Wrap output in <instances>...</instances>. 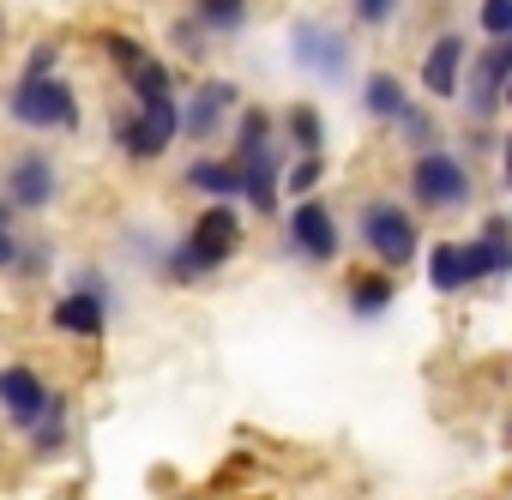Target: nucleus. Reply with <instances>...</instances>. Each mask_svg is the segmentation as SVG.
<instances>
[{
	"mask_svg": "<svg viewBox=\"0 0 512 500\" xmlns=\"http://www.w3.org/2000/svg\"><path fill=\"white\" fill-rule=\"evenodd\" d=\"M241 241V217L229 211V205H211L199 223H193V235L175 247V260H169V278L175 284H193L199 272H211V266H223L229 260V247Z\"/></svg>",
	"mask_w": 512,
	"mask_h": 500,
	"instance_id": "obj_1",
	"label": "nucleus"
},
{
	"mask_svg": "<svg viewBox=\"0 0 512 500\" xmlns=\"http://www.w3.org/2000/svg\"><path fill=\"white\" fill-rule=\"evenodd\" d=\"M362 241L374 247L386 266H404V260L416 254V223H410L404 205H392V199H368V205H362Z\"/></svg>",
	"mask_w": 512,
	"mask_h": 500,
	"instance_id": "obj_2",
	"label": "nucleus"
},
{
	"mask_svg": "<svg viewBox=\"0 0 512 500\" xmlns=\"http://www.w3.org/2000/svg\"><path fill=\"white\" fill-rule=\"evenodd\" d=\"M13 115L25 127H79V103H73V85L61 79H25L13 91Z\"/></svg>",
	"mask_w": 512,
	"mask_h": 500,
	"instance_id": "obj_3",
	"label": "nucleus"
},
{
	"mask_svg": "<svg viewBox=\"0 0 512 500\" xmlns=\"http://www.w3.org/2000/svg\"><path fill=\"white\" fill-rule=\"evenodd\" d=\"M410 187H416V199H422V205H434V211H452V205H464V199H470V175H464V163H458V157H446V151H422V157H416Z\"/></svg>",
	"mask_w": 512,
	"mask_h": 500,
	"instance_id": "obj_4",
	"label": "nucleus"
},
{
	"mask_svg": "<svg viewBox=\"0 0 512 500\" xmlns=\"http://www.w3.org/2000/svg\"><path fill=\"white\" fill-rule=\"evenodd\" d=\"M175 127H181V109L169 103V97H157V103H139V115L133 121H121V145L133 151V157H163L169 151V139H175Z\"/></svg>",
	"mask_w": 512,
	"mask_h": 500,
	"instance_id": "obj_5",
	"label": "nucleus"
},
{
	"mask_svg": "<svg viewBox=\"0 0 512 500\" xmlns=\"http://www.w3.org/2000/svg\"><path fill=\"white\" fill-rule=\"evenodd\" d=\"M290 55H296L302 67H314L320 79H344V73H350V43H344L338 31H326V25H296Z\"/></svg>",
	"mask_w": 512,
	"mask_h": 500,
	"instance_id": "obj_6",
	"label": "nucleus"
},
{
	"mask_svg": "<svg viewBox=\"0 0 512 500\" xmlns=\"http://www.w3.org/2000/svg\"><path fill=\"white\" fill-rule=\"evenodd\" d=\"M290 241L302 247L308 260H332V254H338V229H332V211H326L320 199L296 205V211H290Z\"/></svg>",
	"mask_w": 512,
	"mask_h": 500,
	"instance_id": "obj_7",
	"label": "nucleus"
},
{
	"mask_svg": "<svg viewBox=\"0 0 512 500\" xmlns=\"http://www.w3.org/2000/svg\"><path fill=\"white\" fill-rule=\"evenodd\" d=\"M7 199H13V205H31V211L49 205V199H55V163H49L43 151H25V157L7 169Z\"/></svg>",
	"mask_w": 512,
	"mask_h": 500,
	"instance_id": "obj_8",
	"label": "nucleus"
},
{
	"mask_svg": "<svg viewBox=\"0 0 512 500\" xmlns=\"http://www.w3.org/2000/svg\"><path fill=\"white\" fill-rule=\"evenodd\" d=\"M458 67H464V37H434L422 61V91L428 97H458Z\"/></svg>",
	"mask_w": 512,
	"mask_h": 500,
	"instance_id": "obj_9",
	"label": "nucleus"
},
{
	"mask_svg": "<svg viewBox=\"0 0 512 500\" xmlns=\"http://www.w3.org/2000/svg\"><path fill=\"white\" fill-rule=\"evenodd\" d=\"M229 103H235V85H229V79H211V85H199V91H193V103L181 109V127H187L193 139H211Z\"/></svg>",
	"mask_w": 512,
	"mask_h": 500,
	"instance_id": "obj_10",
	"label": "nucleus"
},
{
	"mask_svg": "<svg viewBox=\"0 0 512 500\" xmlns=\"http://www.w3.org/2000/svg\"><path fill=\"white\" fill-rule=\"evenodd\" d=\"M0 404H7L19 422H37L49 410V392H43V380L31 368H0Z\"/></svg>",
	"mask_w": 512,
	"mask_h": 500,
	"instance_id": "obj_11",
	"label": "nucleus"
},
{
	"mask_svg": "<svg viewBox=\"0 0 512 500\" xmlns=\"http://www.w3.org/2000/svg\"><path fill=\"white\" fill-rule=\"evenodd\" d=\"M55 326L73 332V338H97L103 332V296L97 290H79V296L55 302Z\"/></svg>",
	"mask_w": 512,
	"mask_h": 500,
	"instance_id": "obj_12",
	"label": "nucleus"
},
{
	"mask_svg": "<svg viewBox=\"0 0 512 500\" xmlns=\"http://www.w3.org/2000/svg\"><path fill=\"white\" fill-rule=\"evenodd\" d=\"M428 284H434V290H464V284H470V260H464L458 241H434V254H428Z\"/></svg>",
	"mask_w": 512,
	"mask_h": 500,
	"instance_id": "obj_13",
	"label": "nucleus"
},
{
	"mask_svg": "<svg viewBox=\"0 0 512 500\" xmlns=\"http://www.w3.org/2000/svg\"><path fill=\"white\" fill-rule=\"evenodd\" d=\"M241 193L253 199V211H272V205H278V157L241 163Z\"/></svg>",
	"mask_w": 512,
	"mask_h": 500,
	"instance_id": "obj_14",
	"label": "nucleus"
},
{
	"mask_svg": "<svg viewBox=\"0 0 512 500\" xmlns=\"http://www.w3.org/2000/svg\"><path fill=\"white\" fill-rule=\"evenodd\" d=\"M187 181L193 187H205V193H241V163H211V157H193L187 163Z\"/></svg>",
	"mask_w": 512,
	"mask_h": 500,
	"instance_id": "obj_15",
	"label": "nucleus"
},
{
	"mask_svg": "<svg viewBox=\"0 0 512 500\" xmlns=\"http://www.w3.org/2000/svg\"><path fill=\"white\" fill-rule=\"evenodd\" d=\"M362 97H368V109H374L380 121H404V109H410V103H404V85H398L392 73H374Z\"/></svg>",
	"mask_w": 512,
	"mask_h": 500,
	"instance_id": "obj_16",
	"label": "nucleus"
},
{
	"mask_svg": "<svg viewBox=\"0 0 512 500\" xmlns=\"http://www.w3.org/2000/svg\"><path fill=\"white\" fill-rule=\"evenodd\" d=\"M235 145H241V163H260V157H272V145H266V109H241Z\"/></svg>",
	"mask_w": 512,
	"mask_h": 500,
	"instance_id": "obj_17",
	"label": "nucleus"
},
{
	"mask_svg": "<svg viewBox=\"0 0 512 500\" xmlns=\"http://www.w3.org/2000/svg\"><path fill=\"white\" fill-rule=\"evenodd\" d=\"M241 19H247V0H199V25L211 31H241Z\"/></svg>",
	"mask_w": 512,
	"mask_h": 500,
	"instance_id": "obj_18",
	"label": "nucleus"
},
{
	"mask_svg": "<svg viewBox=\"0 0 512 500\" xmlns=\"http://www.w3.org/2000/svg\"><path fill=\"white\" fill-rule=\"evenodd\" d=\"M386 302H392V278H380V272L374 278H356V290H350V308L356 314H380Z\"/></svg>",
	"mask_w": 512,
	"mask_h": 500,
	"instance_id": "obj_19",
	"label": "nucleus"
},
{
	"mask_svg": "<svg viewBox=\"0 0 512 500\" xmlns=\"http://www.w3.org/2000/svg\"><path fill=\"white\" fill-rule=\"evenodd\" d=\"M290 139H296V145H302L308 157L320 151V139H326V133H320V115H314L308 103H296V109H290Z\"/></svg>",
	"mask_w": 512,
	"mask_h": 500,
	"instance_id": "obj_20",
	"label": "nucleus"
},
{
	"mask_svg": "<svg viewBox=\"0 0 512 500\" xmlns=\"http://www.w3.org/2000/svg\"><path fill=\"white\" fill-rule=\"evenodd\" d=\"M482 31L494 43H512V0H482Z\"/></svg>",
	"mask_w": 512,
	"mask_h": 500,
	"instance_id": "obj_21",
	"label": "nucleus"
},
{
	"mask_svg": "<svg viewBox=\"0 0 512 500\" xmlns=\"http://www.w3.org/2000/svg\"><path fill=\"white\" fill-rule=\"evenodd\" d=\"M133 91H139V103H157V97H169V73H163L157 61H145V67L133 73Z\"/></svg>",
	"mask_w": 512,
	"mask_h": 500,
	"instance_id": "obj_22",
	"label": "nucleus"
},
{
	"mask_svg": "<svg viewBox=\"0 0 512 500\" xmlns=\"http://www.w3.org/2000/svg\"><path fill=\"white\" fill-rule=\"evenodd\" d=\"M103 49H109V55H115V67H127V73H139V67H145V49H139V43H127L121 31H109V37H103Z\"/></svg>",
	"mask_w": 512,
	"mask_h": 500,
	"instance_id": "obj_23",
	"label": "nucleus"
},
{
	"mask_svg": "<svg viewBox=\"0 0 512 500\" xmlns=\"http://www.w3.org/2000/svg\"><path fill=\"white\" fill-rule=\"evenodd\" d=\"M314 187H320V157H302L290 169V193H314Z\"/></svg>",
	"mask_w": 512,
	"mask_h": 500,
	"instance_id": "obj_24",
	"label": "nucleus"
},
{
	"mask_svg": "<svg viewBox=\"0 0 512 500\" xmlns=\"http://www.w3.org/2000/svg\"><path fill=\"white\" fill-rule=\"evenodd\" d=\"M392 13H398V0H356V19L362 25H386Z\"/></svg>",
	"mask_w": 512,
	"mask_h": 500,
	"instance_id": "obj_25",
	"label": "nucleus"
},
{
	"mask_svg": "<svg viewBox=\"0 0 512 500\" xmlns=\"http://www.w3.org/2000/svg\"><path fill=\"white\" fill-rule=\"evenodd\" d=\"M13 254H19L13 247V205H0V272L13 266Z\"/></svg>",
	"mask_w": 512,
	"mask_h": 500,
	"instance_id": "obj_26",
	"label": "nucleus"
},
{
	"mask_svg": "<svg viewBox=\"0 0 512 500\" xmlns=\"http://www.w3.org/2000/svg\"><path fill=\"white\" fill-rule=\"evenodd\" d=\"M175 49H181V55H199V49H205V43H199V25H193V19H181V25H175Z\"/></svg>",
	"mask_w": 512,
	"mask_h": 500,
	"instance_id": "obj_27",
	"label": "nucleus"
},
{
	"mask_svg": "<svg viewBox=\"0 0 512 500\" xmlns=\"http://www.w3.org/2000/svg\"><path fill=\"white\" fill-rule=\"evenodd\" d=\"M506 187H512V145H506Z\"/></svg>",
	"mask_w": 512,
	"mask_h": 500,
	"instance_id": "obj_28",
	"label": "nucleus"
},
{
	"mask_svg": "<svg viewBox=\"0 0 512 500\" xmlns=\"http://www.w3.org/2000/svg\"><path fill=\"white\" fill-rule=\"evenodd\" d=\"M506 103H512V85H506Z\"/></svg>",
	"mask_w": 512,
	"mask_h": 500,
	"instance_id": "obj_29",
	"label": "nucleus"
}]
</instances>
